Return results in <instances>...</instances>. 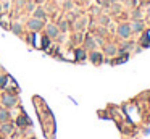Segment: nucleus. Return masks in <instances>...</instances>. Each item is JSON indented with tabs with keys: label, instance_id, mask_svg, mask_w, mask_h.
I'll return each mask as SVG.
<instances>
[{
	"label": "nucleus",
	"instance_id": "1",
	"mask_svg": "<svg viewBox=\"0 0 150 139\" xmlns=\"http://www.w3.org/2000/svg\"><path fill=\"white\" fill-rule=\"evenodd\" d=\"M131 32H133V29H131V25H128V23H123V25L118 26V36L123 39H128L131 36Z\"/></svg>",
	"mask_w": 150,
	"mask_h": 139
},
{
	"label": "nucleus",
	"instance_id": "2",
	"mask_svg": "<svg viewBox=\"0 0 150 139\" xmlns=\"http://www.w3.org/2000/svg\"><path fill=\"white\" fill-rule=\"evenodd\" d=\"M42 26H44V21L37 20V18H32V20L28 21V28L32 29V31H39V29H42Z\"/></svg>",
	"mask_w": 150,
	"mask_h": 139
},
{
	"label": "nucleus",
	"instance_id": "3",
	"mask_svg": "<svg viewBox=\"0 0 150 139\" xmlns=\"http://www.w3.org/2000/svg\"><path fill=\"white\" fill-rule=\"evenodd\" d=\"M58 34H60L58 26L57 25H47V36H49V37L55 39V37H58Z\"/></svg>",
	"mask_w": 150,
	"mask_h": 139
},
{
	"label": "nucleus",
	"instance_id": "4",
	"mask_svg": "<svg viewBox=\"0 0 150 139\" xmlns=\"http://www.w3.org/2000/svg\"><path fill=\"white\" fill-rule=\"evenodd\" d=\"M32 15H34V18H37V20H45L47 18V13H45V10L42 7H37V8H34V11H32Z\"/></svg>",
	"mask_w": 150,
	"mask_h": 139
},
{
	"label": "nucleus",
	"instance_id": "5",
	"mask_svg": "<svg viewBox=\"0 0 150 139\" xmlns=\"http://www.w3.org/2000/svg\"><path fill=\"white\" fill-rule=\"evenodd\" d=\"M2 102H3V105H7V107H13V105L16 104V99H15L13 95H3V97H2Z\"/></svg>",
	"mask_w": 150,
	"mask_h": 139
},
{
	"label": "nucleus",
	"instance_id": "6",
	"mask_svg": "<svg viewBox=\"0 0 150 139\" xmlns=\"http://www.w3.org/2000/svg\"><path fill=\"white\" fill-rule=\"evenodd\" d=\"M131 29H133L134 32H140L144 29V23L142 21H133V25H131Z\"/></svg>",
	"mask_w": 150,
	"mask_h": 139
},
{
	"label": "nucleus",
	"instance_id": "7",
	"mask_svg": "<svg viewBox=\"0 0 150 139\" xmlns=\"http://www.w3.org/2000/svg\"><path fill=\"white\" fill-rule=\"evenodd\" d=\"M11 31H13V34L21 36V32H23V28H21L20 23H13V25H11Z\"/></svg>",
	"mask_w": 150,
	"mask_h": 139
},
{
	"label": "nucleus",
	"instance_id": "8",
	"mask_svg": "<svg viewBox=\"0 0 150 139\" xmlns=\"http://www.w3.org/2000/svg\"><path fill=\"white\" fill-rule=\"evenodd\" d=\"M8 117H10V113H8L5 108H0V121H7Z\"/></svg>",
	"mask_w": 150,
	"mask_h": 139
},
{
	"label": "nucleus",
	"instance_id": "9",
	"mask_svg": "<svg viewBox=\"0 0 150 139\" xmlns=\"http://www.w3.org/2000/svg\"><path fill=\"white\" fill-rule=\"evenodd\" d=\"M86 49H91V50L95 49V42H94V39H92V37L86 39Z\"/></svg>",
	"mask_w": 150,
	"mask_h": 139
},
{
	"label": "nucleus",
	"instance_id": "10",
	"mask_svg": "<svg viewBox=\"0 0 150 139\" xmlns=\"http://www.w3.org/2000/svg\"><path fill=\"white\" fill-rule=\"evenodd\" d=\"M91 60L94 63H100L102 62V55H100V53H97V52H92L91 53Z\"/></svg>",
	"mask_w": 150,
	"mask_h": 139
},
{
	"label": "nucleus",
	"instance_id": "11",
	"mask_svg": "<svg viewBox=\"0 0 150 139\" xmlns=\"http://www.w3.org/2000/svg\"><path fill=\"white\" fill-rule=\"evenodd\" d=\"M0 129H2V133H5V134H10V133L13 131V125H2Z\"/></svg>",
	"mask_w": 150,
	"mask_h": 139
},
{
	"label": "nucleus",
	"instance_id": "12",
	"mask_svg": "<svg viewBox=\"0 0 150 139\" xmlns=\"http://www.w3.org/2000/svg\"><path fill=\"white\" fill-rule=\"evenodd\" d=\"M66 28H68V25H66V21H65V20H61V23H60L58 29H60V31H66Z\"/></svg>",
	"mask_w": 150,
	"mask_h": 139
},
{
	"label": "nucleus",
	"instance_id": "13",
	"mask_svg": "<svg viewBox=\"0 0 150 139\" xmlns=\"http://www.w3.org/2000/svg\"><path fill=\"white\" fill-rule=\"evenodd\" d=\"M76 57L77 58H81V60H84L86 57H84V50H76Z\"/></svg>",
	"mask_w": 150,
	"mask_h": 139
},
{
	"label": "nucleus",
	"instance_id": "14",
	"mask_svg": "<svg viewBox=\"0 0 150 139\" xmlns=\"http://www.w3.org/2000/svg\"><path fill=\"white\" fill-rule=\"evenodd\" d=\"M105 50H107V53H115V47H113V45H108Z\"/></svg>",
	"mask_w": 150,
	"mask_h": 139
},
{
	"label": "nucleus",
	"instance_id": "15",
	"mask_svg": "<svg viewBox=\"0 0 150 139\" xmlns=\"http://www.w3.org/2000/svg\"><path fill=\"white\" fill-rule=\"evenodd\" d=\"M65 7H66V10H70V8L73 7V4H71V2H66V4H65Z\"/></svg>",
	"mask_w": 150,
	"mask_h": 139
},
{
	"label": "nucleus",
	"instance_id": "16",
	"mask_svg": "<svg viewBox=\"0 0 150 139\" xmlns=\"http://www.w3.org/2000/svg\"><path fill=\"white\" fill-rule=\"evenodd\" d=\"M149 18H150V8H149Z\"/></svg>",
	"mask_w": 150,
	"mask_h": 139
}]
</instances>
